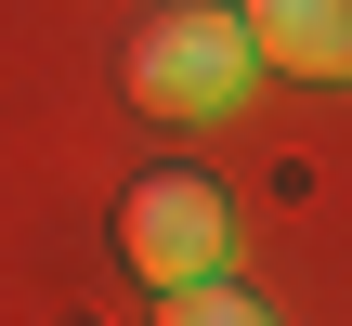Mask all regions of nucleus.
<instances>
[{
	"instance_id": "4",
	"label": "nucleus",
	"mask_w": 352,
	"mask_h": 326,
	"mask_svg": "<svg viewBox=\"0 0 352 326\" xmlns=\"http://www.w3.org/2000/svg\"><path fill=\"white\" fill-rule=\"evenodd\" d=\"M157 326H274V314H261L248 287H222V274H196V287H170V314H157Z\"/></svg>"
},
{
	"instance_id": "1",
	"label": "nucleus",
	"mask_w": 352,
	"mask_h": 326,
	"mask_svg": "<svg viewBox=\"0 0 352 326\" xmlns=\"http://www.w3.org/2000/svg\"><path fill=\"white\" fill-rule=\"evenodd\" d=\"M248 13L235 0H183V13H157L144 39H131V105L144 118H222L235 91H248Z\"/></svg>"
},
{
	"instance_id": "3",
	"label": "nucleus",
	"mask_w": 352,
	"mask_h": 326,
	"mask_svg": "<svg viewBox=\"0 0 352 326\" xmlns=\"http://www.w3.org/2000/svg\"><path fill=\"white\" fill-rule=\"evenodd\" d=\"M248 13V52L287 65V78H352V0H235Z\"/></svg>"
},
{
	"instance_id": "2",
	"label": "nucleus",
	"mask_w": 352,
	"mask_h": 326,
	"mask_svg": "<svg viewBox=\"0 0 352 326\" xmlns=\"http://www.w3.org/2000/svg\"><path fill=\"white\" fill-rule=\"evenodd\" d=\"M118 248H131L144 287H196V274H222V196H209L196 170H144L131 209H118Z\"/></svg>"
}]
</instances>
